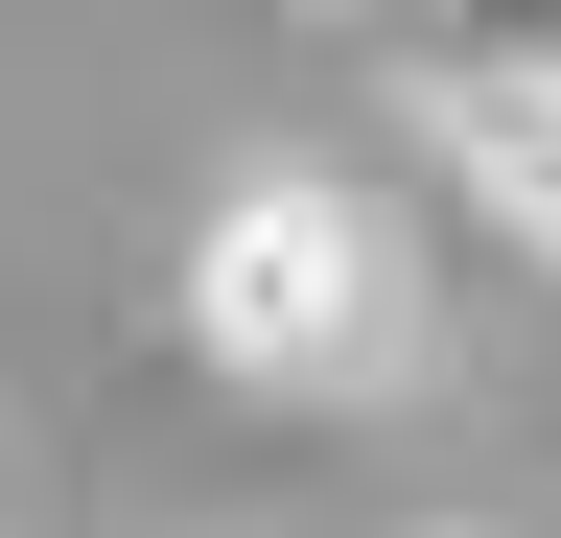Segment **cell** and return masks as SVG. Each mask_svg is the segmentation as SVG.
<instances>
[{"label": "cell", "instance_id": "obj_3", "mask_svg": "<svg viewBox=\"0 0 561 538\" xmlns=\"http://www.w3.org/2000/svg\"><path fill=\"white\" fill-rule=\"evenodd\" d=\"M421 94H561V0H421Z\"/></svg>", "mask_w": 561, "mask_h": 538}, {"label": "cell", "instance_id": "obj_1", "mask_svg": "<svg viewBox=\"0 0 561 538\" xmlns=\"http://www.w3.org/2000/svg\"><path fill=\"white\" fill-rule=\"evenodd\" d=\"M164 328L234 398H375L421 352V257H398V211L351 164H234L187 211V257H164Z\"/></svg>", "mask_w": 561, "mask_h": 538}, {"label": "cell", "instance_id": "obj_4", "mask_svg": "<svg viewBox=\"0 0 561 538\" xmlns=\"http://www.w3.org/2000/svg\"><path fill=\"white\" fill-rule=\"evenodd\" d=\"M328 24H421V0H328Z\"/></svg>", "mask_w": 561, "mask_h": 538}, {"label": "cell", "instance_id": "obj_2", "mask_svg": "<svg viewBox=\"0 0 561 538\" xmlns=\"http://www.w3.org/2000/svg\"><path fill=\"white\" fill-rule=\"evenodd\" d=\"M445 164H468L491 211H515V234L561 257V94H445Z\"/></svg>", "mask_w": 561, "mask_h": 538}]
</instances>
